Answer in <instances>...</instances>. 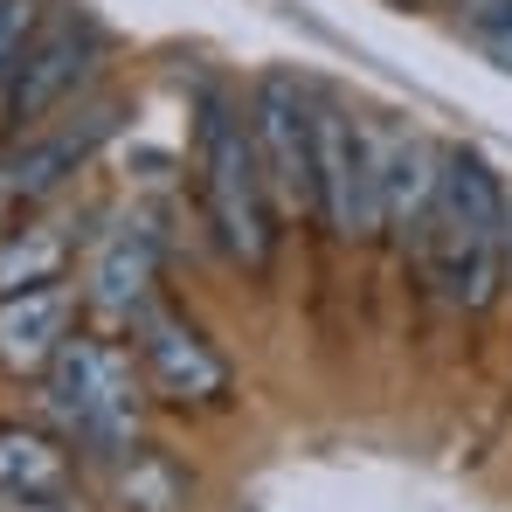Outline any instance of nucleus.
I'll use <instances>...</instances> for the list:
<instances>
[{
    "instance_id": "f257e3e1",
    "label": "nucleus",
    "mask_w": 512,
    "mask_h": 512,
    "mask_svg": "<svg viewBox=\"0 0 512 512\" xmlns=\"http://www.w3.org/2000/svg\"><path fill=\"white\" fill-rule=\"evenodd\" d=\"M436 291L457 312H485L512 270V194L478 146H443V180L423 229Z\"/></svg>"
},
{
    "instance_id": "f03ea898",
    "label": "nucleus",
    "mask_w": 512,
    "mask_h": 512,
    "mask_svg": "<svg viewBox=\"0 0 512 512\" xmlns=\"http://www.w3.org/2000/svg\"><path fill=\"white\" fill-rule=\"evenodd\" d=\"M42 409H49V423L70 450L118 464L125 450H139V416H146L139 353L77 333L56 353V367L42 374Z\"/></svg>"
},
{
    "instance_id": "7ed1b4c3",
    "label": "nucleus",
    "mask_w": 512,
    "mask_h": 512,
    "mask_svg": "<svg viewBox=\"0 0 512 512\" xmlns=\"http://www.w3.org/2000/svg\"><path fill=\"white\" fill-rule=\"evenodd\" d=\"M194 167H201V208H208L215 243L236 256L243 270H263L270 250H277V201H270V180H263V160H256L250 118L222 90L201 97Z\"/></svg>"
},
{
    "instance_id": "20e7f679",
    "label": "nucleus",
    "mask_w": 512,
    "mask_h": 512,
    "mask_svg": "<svg viewBox=\"0 0 512 512\" xmlns=\"http://www.w3.org/2000/svg\"><path fill=\"white\" fill-rule=\"evenodd\" d=\"M250 139L270 201L284 215H319V97L284 70H263L250 90Z\"/></svg>"
},
{
    "instance_id": "39448f33",
    "label": "nucleus",
    "mask_w": 512,
    "mask_h": 512,
    "mask_svg": "<svg viewBox=\"0 0 512 512\" xmlns=\"http://www.w3.org/2000/svg\"><path fill=\"white\" fill-rule=\"evenodd\" d=\"M319 222L340 243H374L388 236L381 208V125L353 118L319 97Z\"/></svg>"
},
{
    "instance_id": "423d86ee",
    "label": "nucleus",
    "mask_w": 512,
    "mask_h": 512,
    "mask_svg": "<svg viewBox=\"0 0 512 512\" xmlns=\"http://www.w3.org/2000/svg\"><path fill=\"white\" fill-rule=\"evenodd\" d=\"M132 353H139L146 388L173 409H222L236 395V367L222 360V346L173 305H146L132 319Z\"/></svg>"
},
{
    "instance_id": "0eeeda50",
    "label": "nucleus",
    "mask_w": 512,
    "mask_h": 512,
    "mask_svg": "<svg viewBox=\"0 0 512 512\" xmlns=\"http://www.w3.org/2000/svg\"><path fill=\"white\" fill-rule=\"evenodd\" d=\"M111 125H118V111H111V104H90V111H77V118L35 125L28 139H14V146L0 153V236H7L35 201H49L70 173L84 167L90 153L111 139Z\"/></svg>"
},
{
    "instance_id": "6e6552de",
    "label": "nucleus",
    "mask_w": 512,
    "mask_h": 512,
    "mask_svg": "<svg viewBox=\"0 0 512 512\" xmlns=\"http://www.w3.org/2000/svg\"><path fill=\"white\" fill-rule=\"evenodd\" d=\"M97 56H104V42H97L90 21H70V14H63V21H49V28H35L28 56H21L14 77H7V118H14V139L35 132V125H49V111H63V104L90 84Z\"/></svg>"
},
{
    "instance_id": "1a4fd4ad",
    "label": "nucleus",
    "mask_w": 512,
    "mask_h": 512,
    "mask_svg": "<svg viewBox=\"0 0 512 512\" xmlns=\"http://www.w3.org/2000/svg\"><path fill=\"white\" fill-rule=\"evenodd\" d=\"M70 340H77V291L70 284H35V291L0 298V374L42 381Z\"/></svg>"
},
{
    "instance_id": "9d476101",
    "label": "nucleus",
    "mask_w": 512,
    "mask_h": 512,
    "mask_svg": "<svg viewBox=\"0 0 512 512\" xmlns=\"http://www.w3.org/2000/svg\"><path fill=\"white\" fill-rule=\"evenodd\" d=\"M160 291V236L146 229V222H118L104 243H97V256H90V312H104V319H139L146 305H160L153 298Z\"/></svg>"
},
{
    "instance_id": "9b49d317",
    "label": "nucleus",
    "mask_w": 512,
    "mask_h": 512,
    "mask_svg": "<svg viewBox=\"0 0 512 512\" xmlns=\"http://www.w3.org/2000/svg\"><path fill=\"white\" fill-rule=\"evenodd\" d=\"M77 492V450L56 429L0 423V499L14 506H70Z\"/></svg>"
},
{
    "instance_id": "f8f14e48",
    "label": "nucleus",
    "mask_w": 512,
    "mask_h": 512,
    "mask_svg": "<svg viewBox=\"0 0 512 512\" xmlns=\"http://www.w3.org/2000/svg\"><path fill=\"white\" fill-rule=\"evenodd\" d=\"M436 180H443V146H429L416 125H381V208H388V229L423 236L429 208H436Z\"/></svg>"
},
{
    "instance_id": "ddd939ff",
    "label": "nucleus",
    "mask_w": 512,
    "mask_h": 512,
    "mask_svg": "<svg viewBox=\"0 0 512 512\" xmlns=\"http://www.w3.org/2000/svg\"><path fill=\"white\" fill-rule=\"evenodd\" d=\"M70 270V236L56 222H21L0 236V298L35 291V284H63Z\"/></svg>"
},
{
    "instance_id": "4468645a",
    "label": "nucleus",
    "mask_w": 512,
    "mask_h": 512,
    "mask_svg": "<svg viewBox=\"0 0 512 512\" xmlns=\"http://www.w3.org/2000/svg\"><path fill=\"white\" fill-rule=\"evenodd\" d=\"M118 506L125 512H187V478L167 450L139 443L118 457Z\"/></svg>"
},
{
    "instance_id": "2eb2a0df",
    "label": "nucleus",
    "mask_w": 512,
    "mask_h": 512,
    "mask_svg": "<svg viewBox=\"0 0 512 512\" xmlns=\"http://www.w3.org/2000/svg\"><path fill=\"white\" fill-rule=\"evenodd\" d=\"M35 28H42V0H0V84H7L14 63L28 56Z\"/></svg>"
},
{
    "instance_id": "dca6fc26",
    "label": "nucleus",
    "mask_w": 512,
    "mask_h": 512,
    "mask_svg": "<svg viewBox=\"0 0 512 512\" xmlns=\"http://www.w3.org/2000/svg\"><path fill=\"white\" fill-rule=\"evenodd\" d=\"M464 28H471V35L512 28V0H464Z\"/></svg>"
},
{
    "instance_id": "f3484780",
    "label": "nucleus",
    "mask_w": 512,
    "mask_h": 512,
    "mask_svg": "<svg viewBox=\"0 0 512 512\" xmlns=\"http://www.w3.org/2000/svg\"><path fill=\"white\" fill-rule=\"evenodd\" d=\"M485 42V56L499 63V70H512V28H492V35H478Z\"/></svg>"
},
{
    "instance_id": "a211bd4d",
    "label": "nucleus",
    "mask_w": 512,
    "mask_h": 512,
    "mask_svg": "<svg viewBox=\"0 0 512 512\" xmlns=\"http://www.w3.org/2000/svg\"><path fill=\"white\" fill-rule=\"evenodd\" d=\"M0 512H63V506H0Z\"/></svg>"
},
{
    "instance_id": "6ab92c4d",
    "label": "nucleus",
    "mask_w": 512,
    "mask_h": 512,
    "mask_svg": "<svg viewBox=\"0 0 512 512\" xmlns=\"http://www.w3.org/2000/svg\"><path fill=\"white\" fill-rule=\"evenodd\" d=\"M395 7H416V0H395Z\"/></svg>"
},
{
    "instance_id": "aec40b11",
    "label": "nucleus",
    "mask_w": 512,
    "mask_h": 512,
    "mask_svg": "<svg viewBox=\"0 0 512 512\" xmlns=\"http://www.w3.org/2000/svg\"><path fill=\"white\" fill-rule=\"evenodd\" d=\"M450 7H464V0H450Z\"/></svg>"
}]
</instances>
